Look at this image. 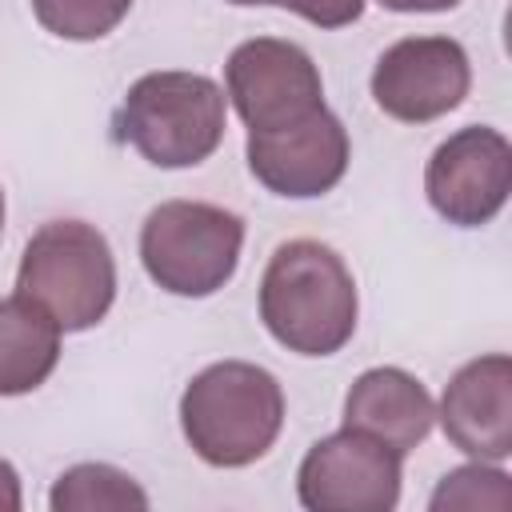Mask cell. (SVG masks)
<instances>
[{
    "instance_id": "1",
    "label": "cell",
    "mask_w": 512,
    "mask_h": 512,
    "mask_svg": "<svg viewBox=\"0 0 512 512\" xmlns=\"http://www.w3.org/2000/svg\"><path fill=\"white\" fill-rule=\"evenodd\" d=\"M356 280L336 248L320 240H284L260 276V320L276 344L296 356H332L356 332Z\"/></svg>"
},
{
    "instance_id": "2",
    "label": "cell",
    "mask_w": 512,
    "mask_h": 512,
    "mask_svg": "<svg viewBox=\"0 0 512 512\" xmlns=\"http://www.w3.org/2000/svg\"><path fill=\"white\" fill-rule=\"evenodd\" d=\"M180 428L204 464L248 468L284 428V388L268 368L248 360L208 364L180 396Z\"/></svg>"
},
{
    "instance_id": "3",
    "label": "cell",
    "mask_w": 512,
    "mask_h": 512,
    "mask_svg": "<svg viewBox=\"0 0 512 512\" xmlns=\"http://www.w3.org/2000/svg\"><path fill=\"white\" fill-rule=\"evenodd\" d=\"M16 292L44 308L60 332L100 324L116 300V260L100 228L84 220H48L24 244Z\"/></svg>"
},
{
    "instance_id": "4",
    "label": "cell",
    "mask_w": 512,
    "mask_h": 512,
    "mask_svg": "<svg viewBox=\"0 0 512 512\" xmlns=\"http://www.w3.org/2000/svg\"><path fill=\"white\" fill-rule=\"evenodd\" d=\"M116 132L156 168H196L224 140V88L200 72H148L128 88Z\"/></svg>"
},
{
    "instance_id": "5",
    "label": "cell",
    "mask_w": 512,
    "mask_h": 512,
    "mask_svg": "<svg viewBox=\"0 0 512 512\" xmlns=\"http://www.w3.org/2000/svg\"><path fill=\"white\" fill-rule=\"evenodd\" d=\"M244 248V220L220 204L204 200H164L144 216L140 264L172 296H212L220 292Z\"/></svg>"
},
{
    "instance_id": "6",
    "label": "cell",
    "mask_w": 512,
    "mask_h": 512,
    "mask_svg": "<svg viewBox=\"0 0 512 512\" xmlns=\"http://www.w3.org/2000/svg\"><path fill=\"white\" fill-rule=\"evenodd\" d=\"M224 84L248 132H280L324 108V80L312 56L276 36H256L232 48Z\"/></svg>"
},
{
    "instance_id": "7",
    "label": "cell",
    "mask_w": 512,
    "mask_h": 512,
    "mask_svg": "<svg viewBox=\"0 0 512 512\" xmlns=\"http://www.w3.org/2000/svg\"><path fill=\"white\" fill-rule=\"evenodd\" d=\"M400 452L340 428L308 448L296 472V496L312 512H392L400 504Z\"/></svg>"
},
{
    "instance_id": "8",
    "label": "cell",
    "mask_w": 512,
    "mask_h": 512,
    "mask_svg": "<svg viewBox=\"0 0 512 512\" xmlns=\"http://www.w3.org/2000/svg\"><path fill=\"white\" fill-rule=\"evenodd\" d=\"M472 64L452 36H404L372 68V100L400 124H428L464 104Z\"/></svg>"
},
{
    "instance_id": "9",
    "label": "cell",
    "mask_w": 512,
    "mask_h": 512,
    "mask_svg": "<svg viewBox=\"0 0 512 512\" xmlns=\"http://www.w3.org/2000/svg\"><path fill=\"white\" fill-rule=\"evenodd\" d=\"M428 204L456 228L488 224L512 192V144L488 124L452 132L424 168Z\"/></svg>"
},
{
    "instance_id": "10",
    "label": "cell",
    "mask_w": 512,
    "mask_h": 512,
    "mask_svg": "<svg viewBox=\"0 0 512 512\" xmlns=\"http://www.w3.org/2000/svg\"><path fill=\"white\" fill-rule=\"evenodd\" d=\"M348 132L340 116L312 112L308 120L280 132H248V172L272 192L288 200H312L332 192L348 172Z\"/></svg>"
},
{
    "instance_id": "11",
    "label": "cell",
    "mask_w": 512,
    "mask_h": 512,
    "mask_svg": "<svg viewBox=\"0 0 512 512\" xmlns=\"http://www.w3.org/2000/svg\"><path fill=\"white\" fill-rule=\"evenodd\" d=\"M440 428L472 460L500 464L512 456V360L504 352L468 360L440 396Z\"/></svg>"
},
{
    "instance_id": "12",
    "label": "cell",
    "mask_w": 512,
    "mask_h": 512,
    "mask_svg": "<svg viewBox=\"0 0 512 512\" xmlns=\"http://www.w3.org/2000/svg\"><path fill=\"white\" fill-rule=\"evenodd\" d=\"M436 404L428 388L404 368H368L344 396V428H356L384 448L408 456L432 432Z\"/></svg>"
},
{
    "instance_id": "13",
    "label": "cell",
    "mask_w": 512,
    "mask_h": 512,
    "mask_svg": "<svg viewBox=\"0 0 512 512\" xmlns=\"http://www.w3.org/2000/svg\"><path fill=\"white\" fill-rule=\"evenodd\" d=\"M60 360V324L32 300H0V396L36 392Z\"/></svg>"
},
{
    "instance_id": "14",
    "label": "cell",
    "mask_w": 512,
    "mask_h": 512,
    "mask_svg": "<svg viewBox=\"0 0 512 512\" xmlns=\"http://www.w3.org/2000/svg\"><path fill=\"white\" fill-rule=\"evenodd\" d=\"M52 512H92V508H148V492L112 464H76L60 472L48 496Z\"/></svg>"
},
{
    "instance_id": "15",
    "label": "cell",
    "mask_w": 512,
    "mask_h": 512,
    "mask_svg": "<svg viewBox=\"0 0 512 512\" xmlns=\"http://www.w3.org/2000/svg\"><path fill=\"white\" fill-rule=\"evenodd\" d=\"M132 0H32V12L44 32L60 40H100L124 16Z\"/></svg>"
},
{
    "instance_id": "16",
    "label": "cell",
    "mask_w": 512,
    "mask_h": 512,
    "mask_svg": "<svg viewBox=\"0 0 512 512\" xmlns=\"http://www.w3.org/2000/svg\"><path fill=\"white\" fill-rule=\"evenodd\" d=\"M512 504V488H508V476L500 472V468H492V464H484V460H476V464H464V468H452L440 484H436V492H432V500H428V508L432 512H448V508H496V512H504Z\"/></svg>"
},
{
    "instance_id": "17",
    "label": "cell",
    "mask_w": 512,
    "mask_h": 512,
    "mask_svg": "<svg viewBox=\"0 0 512 512\" xmlns=\"http://www.w3.org/2000/svg\"><path fill=\"white\" fill-rule=\"evenodd\" d=\"M364 4H368V0H284L280 8L304 16V20L316 24V28H348V24L360 20Z\"/></svg>"
},
{
    "instance_id": "18",
    "label": "cell",
    "mask_w": 512,
    "mask_h": 512,
    "mask_svg": "<svg viewBox=\"0 0 512 512\" xmlns=\"http://www.w3.org/2000/svg\"><path fill=\"white\" fill-rule=\"evenodd\" d=\"M24 504V496H20V476H16V468L0 456V512H16Z\"/></svg>"
},
{
    "instance_id": "19",
    "label": "cell",
    "mask_w": 512,
    "mask_h": 512,
    "mask_svg": "<svg viewBox=\"0 0 512 512\" xmlns=\"http://www.w3.org/2000/svg\"><path fill=\"white\" fill-rule=\"evenodd\" d=\"M376 4L388 12H448L460 0H376Z\"/></svg>"
},
{
    "instance_id": "20",
    "label": "cell",
    "mask_w": 512,
    "mask_h": 512,
    "mask_svg": "<svg viewBox=\"0 0 512 512\" xmlns=\"http://www.w3.org/2000/svg\"><path fill=\"white\" fill-rule=\"evenodd\" d=\"M228 4H240V8H260V4H284V0H228Z\"/></svg>"
},
{
    "instance_id": "21",
    "label": "cell",
    "mask_w": 512,
    "mask_h": 512,
    "mask_svg": "<svg viewBox=\"0 0 512 512\" xmlns=\"http://www.w3.org/2000/svg\"><path fill=\"white\" fill-rule=\"evenodd\" d=\"M0 236H4V192H0Z\"/></svg>"
}]
</instances>
